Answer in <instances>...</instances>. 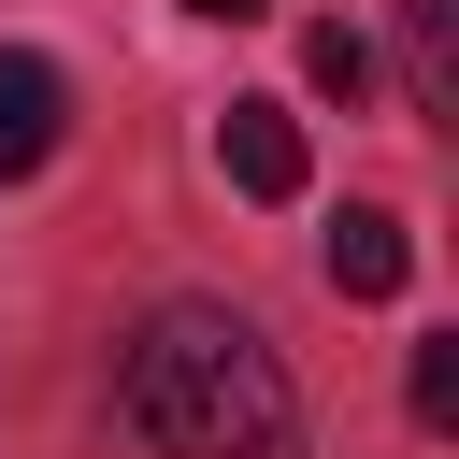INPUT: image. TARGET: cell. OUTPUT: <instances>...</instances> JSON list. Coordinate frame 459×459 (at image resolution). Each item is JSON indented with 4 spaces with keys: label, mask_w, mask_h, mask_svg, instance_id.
Listing matches in <instances>:
<instances>
[{
    "label": "cell",
    "mask_w": 459,
    "mask_h": 459,
    "mask_svg": "<svg viewBox=\"0 0 459 459\" xmlns=\"http://www.w3.org/2000/svg\"><path fill=\"white\" fill-rule=\"evenodd\" d=\"M115 402H129V430L158 459H287V416H301L287 402V359L244 316H215V301L143 316L129 359H115Z\"/></svg>",
    "instance_id": "obj_1"
},
{
    "label": "cell",
    "mask_w": 459,
    "mask_h": 459,
    "mask_svg": "<svg viewBox=\"0 0 459 459\" xmlns=\"http://www.w3.org/2000/svg\"><path fill=\"white\" fill-rule=\"evenodd\" d=\"M215 172H230L244 201H301V172H316V158H301V115H287V100H230V115H215Z\"/></svg>",
    "instance_id": "obj_2"
},
{
    "label": "cell",
    "mask_w": 459,
    "mask_h": 459,
    "mask_svg": "<svg viewBox=\"0 0 459 459\" xmlns=\"http://www.w3.org/2000/svg\"><path fill=\"white\" fill-rule=\"evenodd\" d=\"M57 129H72V86H57V57L0 43V186H29V172L57 158Z\"/></svg>",
    "instance_id": "obj_3"
},
{
    "label": "cell",
    "mask_w": 459,
    "mask_h": 459,
    "mask_svg": "<svg viewBox=\"0 0 459 459\" xmlns=\"http://www.w3.org/2000/svg\"><path fill=\"white\" fill-rule=\"evenodd\" d=\"M402 273H416V230L359 201V215L330 230V287H344V301H402Z\"/></svg>",
    "instance_id": "obj_4"
},
{
    "label": "cell",
    "mask_w": 459,
    "mask_h": 459,
    "mask_svg": "<svg viewBox=\"0 0 459 459\" xmlns=\"http://www.w3.org/2000/svg\"><path fill=\"white\" fill-rule=\"evenodd\" d=\"M402 72H416V115L459 100V0H402Z\"/></svg>",
    "instance_id": "obj_5"
},
{
    "label": "cell",
    "mask_w": 459,
    "mask_h": 459,
    "mask_svg": "<svg viewBox=\"0 0 459 459\" xmlns=\"http://www.w3.org/2000/svg\"><path fill=\"white\" fill-rule=\"evenodd\" d=\"M301 72H316L330 100H359V86H373V43H359V29H316V43H301Z\"/></svg>",
    "instance_id": "obj_6"
},
{
    "label": "cell",
    "mask_w": 459,
    "mask_h": 459,
    "mask_svg": "<svg viewBox=\"0 0 459 459\" xmlns=\"http://www.w3.org/2000/svg\"><path fill=\"white\" fill-rule=\"evenodd\" d=\"M416 416H430V430L459 416V344H416Z\"/></svg>",
    "instance_id": "obj_7"
},
{
    "label": "cell",
    "mask_w": 459,
    "mask_h": 459,
    "mask_svg": "<svg viewBox=\"0 0 459 459\" xmlns=\"http://www.w3.org/2000/svg\"><path fill=\"white\" fill-rule=\"evenodd\" d=\"M186 14H215V29H244V14H258V0H186Z\"/></svg>",
    "instance_id": "obj_8"
}]
</instances>
